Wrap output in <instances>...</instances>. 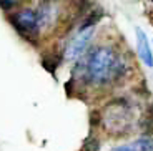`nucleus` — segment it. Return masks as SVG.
Segmentation results:
<instances>
[{
	"label": "nucleus",
	"mask_w": 153,
	"mask_h": 151,
	"mask_svg": "<svg viewBox=\"0 0 153 151\" xmlns=\"http://www.w3.org/2000/svg\"><path fill=\"white\" fill-rule=\"evenodd\" d=\"M128 72V61L120 52L110 45L92 47L78 60L75 76L97 88H105L117 83Z\"/></svg>",
	"instance_id": "f257e3e1"
},
{
	"label": "nucleus",
	"mask_w": 153,
	"mask_h": 151,
	"mask_svg": "<svg viewBox=\"0 0 153 151\" xmlns=\"http://www.w3.org/2000/svg\"><path fill=\"white\" fill-rule=\"evenodd\" d=\"M8 22L15 28L17 33L22 38L28 40V42L38 40V37L42 33L38 15H37V8H32V7L17 8V10L8 13Z\"/></svg>",
	"instance_id": "f03ea898"
},
{
	"label": "nucleus",
	"mask_w": 153,
	"mask_h": 151,
	"mask_svg": "<svg viewBox=\"0 0 153 151\" xmlns=\"http://www.w3.org/2000/svg\"><path fill=\"white\" fill-rule=\"evenodd\" d=\"M95 25H85L82 23L78 30L75 32L72 38L68 40L65 50H63V60L65 61H78L85 53L90 50V43L95 35Z\"/></svg>",
	"instance_id": "7ed1b4c3"
},
{
	"label": "nucleus",
	"mask_w": 153,
	"mask_h": 151,
	"mask_svg": "<svg viewBox=\"0 0 153 151\" xmlns=\"http://www.w3.org/2000/svg\"><path fill=\"white\" fill-rule=\"evenodd\" d=\"M58 13H60L58 2H53V0H42L40 2V5L37 7V15H38V22H40L42 32L57 23Z\"/></svg>",
	"instance_id": "20e7f679"
},
{
	"label": "nucleus",
	"mask_w": 153,
	"mask_h": 151,
	"mask_svg": "<svg viewBox=\"0 0 153 151\" xmlns=\"http://www.w3.org/2000/svg\"><path fill=\"white\" fill-rule=\"evenodd\" d=\"M135 38H137V53L140 57V60L143 61V65L153 68V50L143 28H140V27L135 28Z\"/></svg>",
	"instance_id": "39448f33"
},
{
	"label": "nucleus",
	"mask_w": 153,
	"mask_h": 151,
	"mask_svg": "<svg viewBox=\"0 0 153 151\" xmlns=\"http://www.w3.org/2000/svg\"><path fill=\"white\" fill-rule=\"evenodd\" d=\"M108 113L105 116V125L107 128H126V123L130 120V113L123 106H108Z\"/></svg>",
	"instance_id": "423d86ee"
},
{
	"label": "nucleus",
	"mask_w": 153,
	"mask_h": 151,
	"mask_svg": "<svg viewBox=\"0 0 153 151\" xmlns=\"http://www.w3.org/2000/svg\"><path fill=\"white\" fill-rule=\"evenodd\" d=\"M130 151H153V136H140L131 143H126Z\"/></svg>",
	"instance_id": "0eeeda50"
},
{
	"label": "nucleus",
	"mask_w": 153,
	"mask_h": 151,
	"mask_svg": "<svg viewBox=\"0 0 153 151\" xmlns=\"http://www.w3.org/2000/svg\"><path fill=\"white\" fill-rule=\"evenodd\" d=\"M22 4H23V0H0V8L10 13V12L20 8Z\"/></svg>",
	"instance_id": "6e6552de"
},
{
	"label": "nucleus",
	"mask_w": 153,
	"mask_h": 151,
	"mask_svg": "<svg viewBox=\"0 0 153 151\" xmlns=\"http://www.w3.org/2000/svg\"><path fill=\"white\" fill-rule=\"evenodd\" d=\"M53 2H62V0H53Z\"/></svg>",
	"instance_id": "1a4fd4ad"
},
{
	"label": "nucleus",
	"mask_w": 153,
	"mask_h": 151,
	"mask_svg": "<svg viewBox=\"0 0 153 151\" xmlns=\"http://www.w3.org/2000/svg\"><path fill=\"white\" fill-rule=\"evenodd\" d=\"M150 2H152V4H153V0H150Z\"/></svg>",
	"instance_id": "9d476101"
}]
</instances>
